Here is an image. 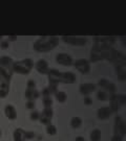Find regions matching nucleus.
Returning <instances> with one entry per match:
<instances>
[{"instance_id": "f257e3e1", "label": "nucleus", "mask_w": 126, "mask_h": 141, "mask_svg": "<svg viewBox=\"0 0 126 141\" xmlns=\"http://www.w3.org/2000/svg\"><path fill=\"white\" fill-rule=\"evenodd\" d=\"M59 39L57 36H42L34 43V49L38 52H48L59 45Z\"/></svg>"}, {"instance_id": "f03ea898", "label": "nucleus", "mask_w": 126, "mask_h": 141, "mask_svg": "<svg viewBox=\"0 0 126 141\" xmlns=\"http://www.w3.org/2000/svg\"><path fill=\"white\" fill-rule=\"evenodd\" d=\"M34 61L32 59H23L22 61H18V62H14L12 70L15 73L18 74H22V75H26L29 74L32 69L34 68Z\"/></svg>"}, {"instance_id": "7ed1b4c3", "label": "nucleus", "mask_w": 126, "mask_h": 141, "mask_svg": "<svg viewBox=\"0 0 126 141\" xmlns=\"http://www.w3.org/2000/svg\"><path fill=\"white\" fill-rule=\"evenodd\" d=\"M61 40L66 44L73 46H84L87 43V39L85 37H77V36H62Z\"/></svg>"}, {"instance_id": "20e7f679", "label": "nucleus", "mask_w": 126, "mask_h": 141, "mask_svg": "<svg viewBox=\"0 0 126 141\" xmlns=\"http://www.w3.org/2000/svg\"><path fill=\"white\" fill-rule=\"evenodd\" d=\"M75 68L82 74H88L90 72V63L86 59H79L74 62Z\"/></svg>"}, {"instance_id": "39448f33", "label": "nucleus", "mask_w": 126, "mask_h": 141, "mask_svg": "<svg viewBox=\"0 0 126 141\" xmlns=\"http://www.w3.org/2000/svg\"><path fill=\"white\" fill-rule=\"evenodd\" d=\"M56 63L62 66H72L74 65V59L69 56L68 53L60 52L56 56Z\"/></svg>"}, {"instance_id": "423d86ee", "label": "nucleus", "mask_w": 126, "mask_h": 141, "mask_svg": "<svg viewBox=\"0 0 126 141\" xmlns=\"http://www.w3.org/2000/svg\"><path fill=\"white\" fill-rule=\"evenodd\" d=\"M34 67L36 68L37 72H39L42 75H47V73L49 71V66L47 61H45L44 59H40L34 64Z\"/></svg>"}, {"instance_id": "0eeeda50", "label": "nucleus", "mask_w": 126, "mask_h": 141, "mask_svg": "<svg viewBox=\"0 0 126 141\" xmlns=\"http://www.w3.org/2000/svg\"><path fill=\"white\" fill-rule=\"evenodd\" d=\"M61 74H62V72L59 71L58 69H49L48 73H47L49 84H55V85L60 84L61 83Z\"/></svg>"}, {"instance_id": "6e6552de", "label": "nucleus", "mask_w": 126, "mask_h": 141, "mask_svg": "<svg viewBox=\"0 0 126 141\" xmlns=\"http://www.w3.org/2000/svg\"><path fill=\"white\" fill-rule=\"evenodd\" d=\"M97 88V85L94 83H83L79 86V92L84 96H88Z\"/></svg>"}, {"instance_id": "1a4fd4ad", "label": "nucleus", "mask_w": 126, "mask_h": 141, "mask_svg": "<svg viewBox=\"0 0 126 141\" xmlns=\"http://www.w3.org/2000/svg\"><path fill=\"white\" fill-rule=\"evenodd\" d=\"M115 134H119L121 135L122 137L125 136V133H126V125H125V122L122 120L121 117L117 116L116 117V120H115Z\"/></svg>"}, {"instance_id": "9d476101", "label": "nucleus", "mask_w": 126, "mask_h": 141, "mask_svg": "<svg viewBox=\"0 0 126 141\" xmlns=\"http://www.w3.org/2000/svg\"><path fill=\"white\" fill-rule=\"evenodd\" d=\"M77 81V76L74 72H62L61 74V83L63 84H75Z\"/></svg>"}, {"instance_id": "9b49d317", "label": "nucleus", "mask_w": 126, "mask_h": 141, "mask_svg": "<svg viewBox=\"0 0 126 141\" xmlns=\"http://www.w3.org/2000/svg\"><path fill=\"white\" fill-rule=\"evenodd\" d=\"M111 111H110L109 107H101L98 109L97 111V117L100 120H106L108 119L110 116H111Z\"/></svg>"}, {"instance_id": "f8f14e48", "label": "nucleus", "mask_w": 126, "mask_h": 141, "mask_svg": "<svg viewBox=\"0 0 126 141\" xmlns=\"http://www.w3.org/2000/svg\"><path fill=\"white\" fill-rule=\"evenodd\" d=\"M4 115L10 120H15L17 118V111L13 105H6L4 107Z\"/></svg>"}, {"instance_id": "ddd939ff", "label": "nucleus", "mask_w": 126, "mask_h": 141, "mask_svg": "<svg viewBox=\"0 0 126 141\" xmlns=\"http://www.w3.org/2000/svg\"><path fill=\"white\" fill-rule=\"evenodd\" d=\"M13 59L7 57V56H3L0 58V67L4 68V69H7V70H11V71H13L12 70V67H13Z\"/></svg>"}, {"instance_id": "4468645a", "label": "nucleus", "mask_w": 126, "mask_h": 141, "mask_svg": "<svg viewBox=\"0 0 126 141\" xmlns=\"http://www.w3.org/2000/svg\"><path fill=\"white\" fill-rule=\"evenodd\" d=\"M24 133H25V131L22 130V129H20V128L16 129V130L14 131V133H13L14 141H25Z\"/></svg>"}, {"instance_id": "2eb2a0df", "label": "nucleus", "mask_w": 126, "mask_h": 141, "mask_svg": "<svg viewBox=\"0 0 126 141\" xmlns=\"http://www.w3.org/2000/svg\"><path fill=\"white\" fill-rule=\"evenodd\" d=\"M116 71H117V74H118V80L124 82L125 77H126L125 65H118V66H116Z\"/></svg>"}, {"instance_id": "dca6fc26", "label": "nucleus", "mask_w": 126, "mask_h": 141, "mask_svg": "<svg viewBox=\"0 0 126 141\" xmlns=\"http://www.w3.org/2000/svg\"><path fill=\"white\" fill-rule=\"evenodd\" d=\"M100 60H103L102 59V51H97V50H93L90 52V58H89V63H96Z\"/></svg>"}, {"instance_id": "f3484780", "label": "nucleus", "mask_w": 126, "mask_h": 141, "mask_svg": "<svg viewBox=\"0 0 126 141\" xmlns=\"http://www.w3.org/2000/svg\"><path fill=\"white\" fill-rule=\"evenodd\" d=\"M101 138H102V133H101V130H99V129L93 130L89 135L90 141H101Z\"/></svg>"}, {"instance_id": "a211bd4d", "label": "nucleus", "mask_w": 126, "mask_h": 141, "mask_svg": "<svg viewBox=\"0 0 126 141\" xmlns=\"http://www.w3.org/2000/svg\"><path fill=\"white\" fill-rule=\"evenodd\" d=\"M82 119L81 117L79 116H74L72 119H70V127H72L73 129H75V130H77V129L81 128L82 127Z\"/></svg>"}, {"instance_id": "6ab92c4d", "label": "nucleus", "mask_w": 126, "mask_h": 141, "mask_svg": "<svg viewBox=\"0 0 126 141\" xmlns=\"http://www.w3.org/2000/svg\"><path fill=\"white\" fill-rule=\"evenodd\" d=\"M55 97L58 103L60 104H64L66 100H67V94H66L64 91H57V93L55 94Z\"/></svg>"}, {"instance_id": "aec40b11", "label": "nucleus", "mask_w": 126, "mask_h": 141, "mask_svg": "<svg viewBox=\"0 0 126 141\" xmlns=\"http://www.w3.org/2000/svg\"><path fill=\"white\" fill-rule=\"evenodd\" d=\"M96 96H97V98L99 100H101V101H104V100L108 99V94L106 91H104V90H99V91L97 92Z\"/></svg>"}, {"instance_id": "412c9836", "label": "nucleus", "mask_w": 126, "mask_h": 141, "mask_svg": "<svg viewBox=\"0 0 126 141\" xmlns=\"http://www.w3.org/2000/svg\"><path fill=\"white\" fill-rule=\"evenodd\" d=\"M41 116H44V117H47V118L52 119L53 116H54V110L52 108H44L42 113H41Z\"/></svg>"}, {"instance_id": "4be33fe9", "label": "nucleus", "mask_w": 126, "mask_h": 141, "mask_svg": "<svg viewBox=\"0 0 126 141\" xmlns=\"http://www.w3.org/2000/svg\"><path fill=\"white\" fill-rule=\"evenodd\" d=\"M45 131H46V134H48L50 136H55L57 134V128L55 127L54 124H47L46 125V129H45Z\"/></svg>"}, {"instance_id": "5701e85b", "label": "nucleus", "mask_w": 126, "mask_h": 141, "mask_svg": "<svg viewBox=\"0 0 126 141\" xmlns=\"http://www.w3.org/2000/svg\"><path fill=\"white\" fill-rule=\"evenodd\" d=\"M119 104H118L117 100H110V104H109V109L111 113H117L119 111Z\"/></svg>"}, {"instance_id": "b1692460", "label": "nucleus", "mask_w": 126, "mask_h": 141, "mask_svg": "<svg viewBox=\"0 0 126 141\" xmlns=\"http://www.w3.org/2000/svg\"><path fill=\"white\" fill-rule=\"evenodd\" d=\"M116 100L118 101L119 106H125V103H126V95H125V94H118Z\"/></svg>"}, {"instance_id": "393cba45", "label": "nucleus", "mask_w": 126, "mask_h": 141, "mask_svg": "<svg viewBox=\"0 0 126 141\" xmlns=\"http://www.w3.org/2000/svg\"><path fill=\"white\" fill-rule=\"evenodd\" d=\"M42 104L44 106V108H52L54 100L52 99V97H45V98H43Z\"/></svg>"}, {"instance_id": "a878e982", "label": "nucleus", "mask_w": 126, "mask_h": 141, "mask_svg": "<svg viewBox=\"0 0 126 141\" xmlns=\"http://www.w3.org/2000/svg\"><path fill=\"white\" fill-rule=\"evenodd\" d=\"M40 117H41V113L38 112V111H33L30 114V119L32 121H38Z\"/></svg>"}, {"instance_id": "bb28decb", "label": "nucleus", "mask_w": 126, "mask_h": 141, "mask_svg": "<svg viewBox=\"0 0 126 141\" xmlns=\"http://www.w3.org/2000/svg\"><path fill=\"white\" fill-rule=\"evenodd\" d=\"M106 91H108L109 93H116V90H117V87L116 85L113 83H110V82H108V84L106 85V87L104 88Z\"/></svg>"}, {"instance_id": "cd10ccee", "label": "nucleus", "mask_w": 126, "mask_h": 141, "mask_svg": "<svg viewBox=\"0 0 126 141\" xmlns=\"http://www.w3.org/2000/svg\"><path fill=\"white\" fill-rule=\"evenodd\" d=\"M47 88H48V90H49L50 95H55L58 91V85H55V84H49Z\"/></svg>"}, {"instance_id": "c85d7f7f", "label": "nucleus", "mask_w": 126, "mask_h": 141, "mask_svg": "<svg viewBox=\"0 0 126 141\" xmlns=\"http://www.w3.org/2000/svg\"><path fill=\"white\" fill-rule=\"evenodd\" d=\"M33 95H34V90L26 89L24 92V96L27 100H33Z\"/></svg>"}, {"instance_id": "c756f323", "label": "nucleus", "mask_w": 126, "mask_h": 141, "mask_svg": "<svg viewBox=\"0 0 126 141\" xmlns=\"http://www.w3.org/2000/svg\"><path fill=\"white\" fill-rule=\"evenodd\" d=\"M24 137H25V140H32L36 137V135H35V132L33 131H25Z\"/></svg>"}, {"instance_id": "7c9ffc66", "label": "nucleus", "mask_w": 126, "mask_h": 141, "mask_svg": "<svg viewBox=\"0 0 126 141\" xmlns=\"http://www.w3.org/2000/svg\"><path fill=\"white\" fill-rule=\"evenodd\" d=\"M39 121H40L41 124H44V125H47V124L52 123V119L47 118V117H44V116H41L40 118H39Z\"/></svg>"}, {"instance_id": "2f4dec72", "label": "nucleus", "mask_w": 126, "mask_h": 141, "mask_svg": "<svg viewBox=\"0 0 126 141\" xmlns=\"http://www.w3.org/2000/svg\"><path fill=\"white\" fill-rule=\"evenodd\" d=\"M25 108L27 110H33L36 108V103H35V100H27L26 104H25Z\"/></svg>"}, {"instance_id": "473e14b6", "label": "nucleus", "mask_w": 126, "mask_h": 141, "mask_svg": "<svg viewBox=\"0 0 126 141\" xmlns=\"http://www.w3.org/2000/svg\"><path fill=\"white\" fill-rule=\"evenodd\" d=\"M0 89L5 90V91H9V89H10V82L1 81V83H0Z\"/></svg>"}, {"instance_id": "72a5a7b5", "label": "nucleus", "mask_w": 126, "mask_h": 141, "mask_svg": "<svg viewBox=\"0 0 126 141\" xmlns=\"http://www.w3.org/2000/svg\"><path fill=\"white\" fill-rule=\"evenodd\" d=\"M26 87H27V89L35 90V89H36V83H35V81L29 80V81H27V83H26Z\"/></svg>"}, {"instance_id": "f704fd0d", "label": "nucleus", "mask_w": 126, "mask_h": 141, "mask_svg": "<svg viewBox=\"0 0 126 141\" xmlns=\"http://www.w3.org/2000/svg\"><path fill=\"white\" fill-rule=\"evenodd\" d=\"M83 104L85 106H92L93 105V99L90 96H84L83 98Z\"/></svg>"}, {"instance_id": "c9c22d12", "label": "nucleus", "mask_w": 126, "mask_h": 141, "mask_svg": "<svg viewBox=\"0 0 126 141\" xmlns=\"http://www.w3.org/2000/svg\"><path fill=\"white\" fill-rule=\"evenodd\" d=\"M108 80H106V78H101V80L98 82V86H100V87L102 88H105L106 87V85L108 84Z\"/></svg>"}, {"instance_id": "e433bc0d", "label": "nucleus", "mask_w": 126, "mask_h": 141, "mask_svg": "<svg viewBox=\"0 0 126 141\" xmlns=\"http://www.w3.org/2000/svg\"><path fill=\"white\" fill-rule=\"evenodd\" d=\"M41 95L43 96V98H45V97H50V93H49V90L48 88H43V90L41 91Z\"/></svg>"}, {"instance_id": "4c0bfd02", "label": "nucleus", "mask_w": 126, "mask_h": 141, "mask_svg": "<svg viewBox=\"0 0 126 141\" xmlns=\"http://www.w3.org/2000/svg\"><path fill=\"white\" fill-rule=\"evenodd\" d=\"M0 47H1V49H3V50L7 49V48L10 47V42H9V41H4V40H3L1 43H0Z\"/></svg>"}, {"instance_id": "58836bf2", "label": "nucleus", "mask_w": 126, "mask_h": 141, "mask_svg": "<svg viewBox=\"0 0 126 141\" xmlns=\"http://www.w3.org/2000/svg\"><path fill=\"white\" fill-rule=\"evenodd\" d=\"M111 141H123V137L119 134H113L111 137Z\"/></svg>"}, {"instance_id": "ea45409f", "label": "nucleus", "mask_w": 126, "mask_h": 141, "mask_svg": "<svg viewBox=\"0 0 126 141\" xmlns=\"http://www.w3.org/2000/svg\"><path fill=\"white\" fill-rule=\"evenodd\" d=\"M9 94V91H5V90L0 89V98H5Z\"/></svg>"}, {"instance_id": "a19ab883", "label": "nucleus", "mask_w": 126, "mask_h": 141, "mask_svg": "<svg viewBox=\"0 0 126 141\" xmlns=\"http://www.w3.org/2000/svg\"><path fill=\"white\" fill-rule=\"evenodd\" d=\"M40 95H41L40 92H39L38 90L35 89V90H34V95H33V100H35V99H38L39 97H40Z\"/></svg>"}, {"instance_id": "79ce46f5", "label": "nucleus", "mask_w": 126, "mask_h": 141, "mask_svg": "<svg viewBox=\"0 0 126 141\" xmlns=\"http://www.w3.org/2000/svg\"><path fill=\"white\" fill-rule=\"evenodd\" d=\"M17 39H18L17 36H9V37H7V41H9V42H16V41H17Z\"/></svg>"}, {"instance_id": "37998d69", "label": "nucleus", "mask_w": 126, "mask_h": 141, "mask_svg": "<svg viewBox=\"0 0 126 141\" xmlns=\"http://www.w3.org/2000/svg\"><path fill=\"white\" fill-rule=\"evenodd\" d=\"M75 141H85V138L83 136H77L75 138Z\"/></svg>"}, {"instance_id": "c03bdc74", "label": "nucleus", "mask_w": 126, "mask_h": 141, "mask_svg": "<svg viewBox=\"0 0 126 141\" xmlns=\"http://www.w3.org/2000/svg\"><path fill=\"white\" fill-rule=\"evenodd\" d=\"M3 40H4V38H3L2 36H0V42H2Z\"/></svg>"}, {"instance_id": "a18cd8bd", "label": "nucleus", "mask_w": 126, "mask_h": 141, "mask_svg": "<svg viewBox=\"0 0 126 141\" xmlns=\"http://www.w3.org/2000/svg\"><path fill=\"white\" fill-rule=\"evenodd\" d=\"M0 137H1V131H0Z\"/></svg>"}, {"instance_id": "49530a36", "label": "nucleus", "mask_w": 126, "mask_h": 141, "mask_svg": "<svg viewBox=\"0 0 126 141\" xmlns=\"http://www.w3.org/2000/svg\"><path fill=\"white\" fill-rule=\"evenodd\" d=\"M1 81H2V80H1V78H0V83H1Z\"/></svg>"}]
</instances>
